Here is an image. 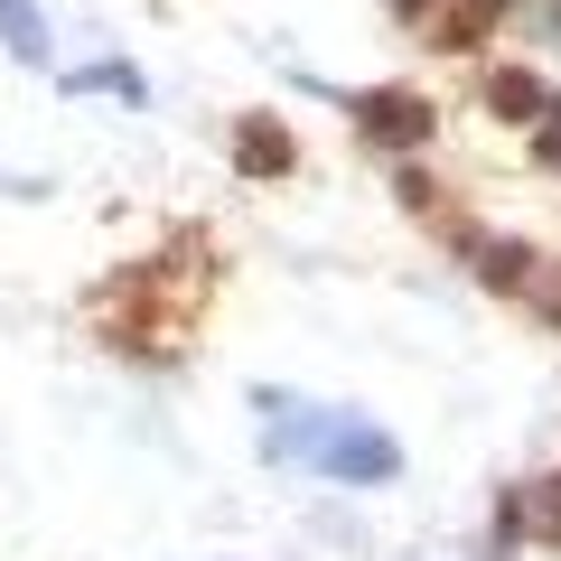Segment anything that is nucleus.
<instances>
[{
	"mask_svg": "<svg viewBox=\"0 0 561 561\" xmlns=\"http://www.w3.org/2000/svg\"><path fill=\"white\" fill-rule=\"evenodd\" d=\"M234 169H243V179H280V169H290V131H280L272 113H253L243 140H234Z\"/></svg>",
	"mask_w": 561,
	"mask_h": 561,
	"instance_id": "obj_5",
	"label": "nucleus"
},
{
	"mask_svg": "<svg viewBox=\"0 0 561 561\" xmlns=\"http://www.w3.org/2000/svg\"><path fill=\"white\" fill-rule=\"evenodd\" d=\"M515 300H534V309H542V319H552V328H561V262H534V280H524Z\"/></svg>",
	"mask_w": 561,
	"mask_h": 561,
	"instance_id": "obj_8",
	"label": "nucleus"
},
{
	"mask_svg": "<svg viewBox=\"0 0 561 561\" xmlns=\"http://www.w3.org/2000/svg\"><path fill=\"white\" fill-rule=\"evenodd\" d=\"M346 113H356V131L375 140V150H421V140L440 131V103L421 94V84H365Z\"/></svg>",
	"mask_w": 561,
	"mask_h": 561,
	"instance_id": "obj_1",
	"label": "nucleus"
},
{
	"mask_svg": "<svg viewBox=\"0 0 561 561\" xmlns=\"http://www.w3.org/2000/svg\"><path fill=\"white\" fill-rule=\"evenodd\" d=\"M486 113L496 122H542L552 113V84L524 76V66H496V76H486Z\"/></svg>",
	"mask_w": 561,
	"mask_h": 561,
	"instance_id": "obj_3",
	"label": "nucleus"
},
{
	"mask_svg": "<svg viewBox=\"0 0 561 561\" xmlns=\"http://www.w3.org/2000/svg\"><path fill=\"white\" fill-rule=\"evenodd\" d=\"M459 253L478 262V280H486V290H524V280H534V253H524V243H496V234H459Z\"/></svg>",
	"mask_w": 561,
	"mask_h": 561,
	"instance_id": "obj_4",
	"label": "nucleus"
},
{
	"mask_svg": "<svg viewBox=\"0 0 561 561\" xmlns=\"http://www.w3.org/2000/svg\"><path fill=\"white\" fill-rule=\"evenodd\" d=\"M309 459H319L328 478H365V486H383V478H393V468H402V449L383 440L375 421H328V431H319V449H309Z\"/></svg>",
	"mask_w": 561,
	"mask_h": 561,
	"instance_id": "obj_2",
	"label": "nucleus"
},
{
	"mask_svg": "<svg viewBox=\"0 0 561 561\" xmlns=\"http://www.w3.org/2000/svg\"><path fill=\"white\" fill-rule=\"evenodd\" d=\"M66 94H131V103H140V76H131V66H76Z\"/></svg>",
	"mask_w": 561,
	"mask_h": 561,
	"instance_id": "obj_7",
	"label": "nucleus"
},
{
	"mask_svg": "<svg viewBox=\"0 0 561 561\" xmlns=\"http://www.w3.org/2000/svg\"><path fill=\"white\" fill-rule=\"evenodd\" d=\"M393 10H402V20H421V10H431V0H393Z\"/></svg>",
	"mask_w": 561,
	"mask_h": 561,
	"instance_id": "obj_10",
	"label": "nucleus"
},
{
	"mask_svg": "<svg viewBox=\"0 0 561 561\" xmlns=\"http://www.w3.org/2000/svg\"><path fill=\"white\" fill-rule=\"evenodd\" d=\"M534 160H542V169H561V103L534 122Z\"/></svg>",
	"mask_w": 561,
	"mask_h": 561,
	"instance_id": "obj_9",
	"label": "nucleus"
},
{
	"mask_svg": "<svg viewBox=\"0 0 561 561\" xmlns=\"http://www.w3.org/2000/svg\"><path fill=\"white\" fill-rule=\"evenodd\" d=\"M0 38H10V57H20V66H47V28H38L28 0H0Z\"/></svg>",
	"mask_w": 561,
	"mask_h": 561,
	"instance_id": "obj_6",
	"label": "nucleus"
}]
</instances>
